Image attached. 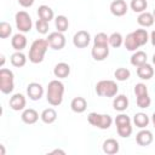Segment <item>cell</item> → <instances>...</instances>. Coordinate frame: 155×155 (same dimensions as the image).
<instances>
[{
  "label": "cell",
  "instance_id": "b9f144b4",
  "mask_svg": "<svg viewBox=\"0 0 155 155\" xmlns=\"http://www.w3.org/2000/svg\"><path fill=\"white\" fill-rule=\"evenodd\" d=\"M0 148H1V155H4V154H5V149H4V145H0Z\"/></svg>",
  "mask_w": 155,
  "mask_h": 155
},
{
  "label": "cell",
  "instance_id": "7c38bea8",
  "mask_svg": "<svg viewBox=\"0 0 155 155\" xmlns=\"http://www.w3.org/2000/svg\"><path fill=\"white\" fill-rule=\"evenodd\" d=\"M27 94L31 101H38L44 94V87L38 82H30L27 86Z\"/></svg>",
  "mask_w": 155,
  "mask_h": 155
},
{
  "label": "cell",
  "instance_id": "277c9868",
  "mask_svg": "<svg viewBox=\"0 0 155 155\" xmlns=\"http://www.w3.org/2000/svg\"><path fill=\"white\" fill-rule=\"evenodd\" d=\"M88 122L101 130H107L113 124V119L110 115L108 114H97V113H90L87 116Z\"/></svg>",
  "mask_w": 155,
  "mask_h": 155
},
{
  "label": "cell",
  "instance_id": "9c48e42d",
  "mask_svg": "<svg viewBox=\"0 0 155 155\" xmlns=\"http://www.w3.org/2000/svg\"><path fill=\"white\" fill-rule=\"evenodd\" d=\"M46 40L48 42V46L53 50H62L65 46V36L61 31H53L48 34V38Z\"/></svg>",
  "mask_w": 155,
  "mask_h": 155
},
{
  "label": "cell",
  "instance_id": "f35d334b",
  "mask_svg": "<svg viewBox=\"0 0 155 155\" xmlns=\"http://www.w3.org/2000/svg\"><path fill=\"white\" fill-rule=\"evenodd\" d=\"M51 154H62V155H64L65 151L64 150H61V149H54L53 151H51Z\"/></svg>",
  "mask_w": 155,
  "mask_h": 155
},
{
  "label": "cell",
  "instance_id": "83f0119b",
  "mask_svg": "<svg viewBox=\"0 0 155 155\" xmlns=\"http://www.w3.org/2000/svg\"><path fill=\"white\" fill-rule=\"evenodd\" d=\"M147 63V53L143 51H136L131 57V64L133 67H139Z\"/></svg>",
  "mask_w": 155,
  "mask_h": 155
},
{
  "label": "cell",
  "instance_id": "74e56055",
  "mask_svg": "<svg viewBox=\"0 0 155 155\" xmlns=\"http://www.w3.org/2000/svg\"><path fill=\"white\" fill-rule=\"evenodd\" d=\"M18 4L23 7H30L33 4H34V0H17Z\"/></svg>",
  "mask_w": 155,
  "mask_h": 155
},
{
  "label": "cell",
  "instance_id": "603a6c76",
  "mask_svg": "<svg viewBox=\"0 0 155 155\" xmlns=\"http://www.w3.org/2000/svg\"><path fill=\"white\" fill-rule=\"evenodd\" d=\"M154 21H155V18H154L153 13L147 12V11H144V12L139 13V16H138V18H137L138 24H139V25H142V27H145V28L151 27V25L154 24Z\"/></svg>",
  "mask_w": 155,
  "mask_h": 155
},
{
  "label": "cell",
  "instance_id": "ffe728a7",
  "mask_svg": "<svg viewBox=\"0 0 155 155\" xmlns=\"http://www.w3.org/2000/svg\"><path fill=\"white\" fill-rule=\"evenodd\" d=\"M70 108L74 113H78V114H81L86 110L87 108V102L84 97H75L71 103H70Z\"/></svg>",
  "mask_w": 155,
  "mask_h": 155
},
{
  "label": "cell",
  "instance_id": "484cf974",
  "mask_svg": "<svg viewBox=\"0 0 155 155\" xmlns=\"http://www.w3.org/2000/svg\"><path fill=\"white\" fill-rule=\"evenodd\" d=\"M40 117H41L42 122H45V124H52L57 119V113H56V110L53 108H47V109H45L41 113Z\"/></svg>",
  "mask_w": 155,
  "mask_h": 155
},
{
  "label": "cell",
  "instance_id": "9a60e30c",
  "mask_svg": "<svg viewBox=\"0 0 155 155\" xmlns=\"http://www.w3.org/2000/svg\"><path fill=\"white\" fill-rule=\"evenodd\" d=\"M27 104V101H25V97L21 93H16L13 94L11 98H10V108L15 111H19V110H23L24 107Z\"/></svg>",
  "mask_w": 155,
  "mask_h": 155
},
{
  "label": "cell",
  "instance_id": "d590c367",
  "mask_svg": "<svg viewBox=\"0 0 155 155\" xmlns=\"http://www.w3.org/2000/svg\"><path fill=\"white\" fill-rule=\"evenodd\" d=\"M93 44L96 45H109V36L105 33H98L96 34L93 39Z\"/></svg>",
  "mask_w": 155,
  "mask_h": 155
},
{
  "label": "cell",
  "instance_id": "f1b7e54d",
  "mask_svg": "<svg viewBox=\"0 0 155 155\" xmlns=\"http://www.w3.org/2000/svg\"><path fill=\"white\" fill-rule=\"evenodd\" d=\"M149 116L145 114V113H137L136 115H134V117H133V122H134V125L137 126V127H139V128H144V127H147L148 125H149Z\"/></svg>",
  "mask_w": 155,
  "mask_h": 155
},
{
  "label": "cell",
  "instance_id": "e575fe53",
  "mask_svg": "<svg viewBox=\"0 0 155 155\" xmlns=\"http://www.w3.org/2000/svg\"><path fill=\"white\" fill-rule=\"evenodd\" d=\"M12 33V27L7 22H1L0 23V38L1 39H7Z\"/></svg>",
  "mask_w": 155,
  "mask_h": 155
},
{
  "label": "cell",
  "instance_id": "4dcf8cb0",
  "mask_svg": "<svg viewBox=\"0 0 155 155\" xmlns=\"http://www.w3.org/2000/svg\"><path fill=\"white\" fill-rule=\"evenodd\" d=\"M69 27V22H68V18L63 15L61 16H57L56 17V28H57V31H61V33H64Z\"/></svg>",
  "mask_w": 155,
  "mask_h": 155
},
{
  "label": "cell",
  "instance_id": "8d00e7d4",
  "mask_svg": "<svg viewBox=\"0 0 155 155\" xmlns=\"http://www.w3.org/2000/svg\"><path fill=\"white\" fill-rule=\"evenodd\" d=\"M35 27H36L38 33H40V34H46L48 31V22L47 21H44L41 18L36 21Z\"/></svg>",
  "mask_w": 155,
  "mask_h": 155
},
{
  "label": "cell",
  "instance_id": "d4e9b609",
  "mask_svg": "<svg viewBox=\"0 0 155 155\" xmlns=\"http://www.w3.org/2000/svg\"><path fill=\"white\" fill-rule=\"evenodd\" d=\"M10 61H11V64H12L13 67L22 68V67H24L25 63H27V57H25V54L22 53L21 51H16V52L11 56Z\"/></svg>",
  "mask_w": 155,
  "mask_h": 155
},
{
  "label": "cell",
  "instance_id": "2e32d148",
  "mask_svg": "<svg viewBox=\"0 0 155 155\" xmlns=\"http://www.w3.org/2000/svg\"><path fill=\"white\" fill-rule=\"evenodd\" d=\"M137 75L142 80H149L154 75V68L150 64L144 63V64L137 67Z\"/></svg>",
  "mask_w": 155,
  "mask_h": 155
},
{
  "label": "cell",
  "instance_id": "60d3db41",
  "mask_svg": "<svg viewBox=\"0 0 155 155\" xmlns=\"http://www.w3.org/2000/svg\"><path fill=\"white\" fill-rule=\"evenodd\" d=\"M4 63H5V57H4V56H1V67L4 65Z\"/></svg>",
  "mask_w": 155,
  "mask_h": 155
},
{
  "label": "cell",
  "instance_id": "30bf717a",
  "mask_svg": "<svg viewBox=\"0 0 155 155\" xmlns=\"http://www.w3.org/2000/svg\"><path fill=\"white\" fill-rule=\"evenodd\" d=\"M90 41H91V36H90V33L86 30H79L78 33H75V35L73 38V44L78 48L87 47Z\"/></svg>",
  "mask_w": 155,
  "mask_h": 155
},
{
  "label": "cell",
  "instance_id": "ba28073f",
  "mask_svg": "<svg viewBox=\"0 0 155 155\" xmlns=\"http://www.w3.org/2000/svg\"><path fill=\"white\" fill-rule=\"evenodd\" d=\"M15 21H16V27L19 30V33L30 31L33 27V22H31V17L29 16V13H27L25 11H19L16 13Z\"/></svg>",
  "mask_w": 155,
  "mask_h": 155
},
{
  "label": "cell",
  "instance_id": "4fadbf2b",
  "mask_svg": "<svg viewBox=\"0 0 155 155\" xmlns=\"http://www.w3.org/2000/svg\"><path fill=\"white\" fill-rule=\"evenodd\" d=\"M153 140H154V136H153V133L149 130H142L136 136V142L140 147L150 145L153 143Z\"/></svg>",
  "mask_w": 155,
  "mask_h": 155
},
{
  "label": "cell",
  "instance_id": "1f68e13d",
  "mask_svg": "<svg viewBox=\"0 0 155 155\" xmlns=\"http://www.w3.org/2000/svg\"><path fill=\"white\" fill-rule=\"evenodd\" d=\"M133 35L136 36V39H137V41H138L139 46L145 45V44L148 42V40H149L148 31H147L145 29H137V30H134V31H133Z\"/></svg>",
  "mask_w": 155,
  "mask_h": 155
},
{
  "label": "cell",
  "instance_id": "d6986e66",
  "mask_svg": "<svg viewBox=\"0 0 155 155\" xmlns=\"http://www.w3.org/2000/svg\"><path fill=\"white\" fill-rule=\"evenodd\" d=\"M11 45L12 47L16 50V51H22L27 46V38L22 34V33H18V34H15L11 39Z\"/></svg>",
  "mask_w": 155,
  "mask_h": 155
},
{
  "label": "cell",
  "instance_id": "5bb4252c",
  "mask_svg": "<svg viewBox=\"0 0 155 155\" xmlns=\"http://www.w3.org/2000/svg\"><path fill=\"white\" fill-rule=\"evenodd\" d=\"M110 12L116 17H121V16L126 15V12H127L126 1L125 0H114L110 4Z\"/></svg>",
  "mask_w": 155,
  "mask_h": 155
},
{
  "label": "cell",
  "instance_id": "3957f363",
  "mask_svg": "<svg viewBox=\"0 0 155 155\" xmlns=\"http://www.w3.org/2000/svg\"><path fill=\"white\" fill-rule=\"evenodd\" d=\"M119 87L113 80H101L96 85V93L101 97H115Z\"/></svg>",
  "mask_w": 155,
  "mask_h": 155
},
{
  "label": "cell",
  "instance_id": "6da1fadb",
  "mask_svg": "<svg viewBox=\"0 0 155 155\" xmlns=\"http://www.w3.org/2000/svg\"><path fill=\"white\" fill-rule=\"evenodd\" d=\"M64 85L59 80H52L47 85L46 99L52 107H57L63 102Z\"/></svg>",
  "mask_w": 155,
  "mask_h": 155
},
{
  "label": "cell",
  "instance_id": "ee69618b",
  "mask_svg": "<svg viewBox=\"0 0 155 155\" xmlns=\"http://www.w3.org/2000/svg\"><path fill=\"white\" fill-rule=\"evenodd\" d=\"M153 16H154V18H155V8H154V12H153Z\"/></svg>",
  "mask_w": 155,
  "mask_h": 155
},
{
  "label": "cell",
  "instance_id": "5b68a950",
  "mask_svg": "<svg viewBox=\"0 0 155 155\" xmlns=\"http://www.w3.org/2000/svg\"><path fill=\"white\" fill-rule=\"evenodd\" d=\"M117 134L122 138H128L132 133V126H131V119L126 114H120L115 119Z\"/></svg>",
  "mask_w": 155,
  "mask_h": 155
},
{
  "label": "cell",
  "instance_id": "cb8c5ba5",
  "mask_svg": "<svg viewBox=\"0 0 155 155\" xmlns=\"http://www.w3.org/2000/svg\"><path fill=\"white\" fill-rule=\"evenodd\" d=\"M38 16H39V18L50 22L51 19H53L54 13H53V10H52L50 6H47V5H41V6H39V8H38Z\"/></svg>",
  "mask_w": 155,
  "mask_h": 155
},
{
  "label": "cell",
  "instance_id": "d6a6232c",
  "mask_svg": "<svg viewBox=\"0 0 155 155\" xmlns=\"http://www.w3.org/2000/svg\"><path fill=\"white\" fill-rule=\"evenodd\" d=\"M122 42H124V38H122V35L120 33H113L109 36V45L111 47L117 48V47H120L122 45Z\"/></svg>",
  "mask_w": 155,
  "mask_h": 155
},
{
  "label": "cell",
  "instance_id": "7bdbcfd3",
  "mask_svg": "<svg viewBox=\"0 0 155 155\" xmlns=\"http://www.w3.org/2000/svg\"><path fill=\"white\" fill-rule=\"evenodd\" d=\"M153 63L155 64V53H154V56H153Z\"/></svg>",
  "mask_w": 155,
  "mask_h": 155
},
{
  "label": "cell",
  "instance_id": "7a4b0ae2",
  "mask_svg": "<svg viewBox=\"0 0 155 155\" xmlns=\"http://www.w3.org/2000/svg\"><path fill=\"white\" fill-rule=\"evenodd\" d=\"M48 42L46 39H36L33 41L30 50H29V61L34 64L41 63L48 48Z\"/></svg>",
  "mask_w": 155,
  "mask_h": 155
},
{
  "label": "cell",
  "instance_id": "7402d4cb",
  "mask_svg": "<svg viewBox=\"0 0 155 155\" xmlns=\"http://www.w3.org/2000/svg\"><path fill=\"white\" fill-rule=\"evenodd\" d=\"M113 107L116 111H124L128 107V98L125 94H119L113 101Z\"/></svg>",
  "mask_w": 155,
  "mask_h": 155
},
{
  "label": "cell",
  "instance_id": "4316f807",
  "mask_svg": "<svg viewBox=\"0 0 155 155\" xmlns=\"http://www.w3.org/2000/svg\"><path fill=\"white\" fill-rule=\"evenodd\" d=\"M124 44H125V47L128 51H136L138 47H140L138 41H137V39H136V36L133 35V31L126 35V38L124 40Z\"/></svg>",
  "mask_w": 155,
  "mask_h": 155
},
{
  "label": "cell",
  "instance_id": "52a82bcc",
  "mask_svg": "<svg viewBox=\"0 0 155 155\" xmlns=\"http://www.w3.org/2000/svg\"><path fill=\"white\" fill-rule=\"evenodd\" d=\"M134 93H136V97H137V105L142 109H147L149 108L150 103H151V99L149 97V93H148V88L144 84L139 82L134 86Z\"/></svg>",
  "mask_w": 155,
  "mask_h": 155
},
{
  "label": "cell",
  "instance_id": "8fae6325",
  "mask_svg": "<svg viewBox=\"0 0 155 155\" xmlns=\"http://www.w3.org/2000/svg\"><path fill=\"white\" fill-rule=\"evenodd\" d=\"M91 54L94 61H104L109 56V45H96L91 50Z\"/></svg>",
  "mask_w": 155,
  "mask_h": 155
},
{
  "label": "cell",
  "instance_id": "f546056e",
  "mask_svg": "<svg viewBox=\"0 0 155 155\" xmlns=\"http://www.w3.org/2000/svg\"><path fill=\"white\" fill-rule=\"evenodd\" d=\"M147 7H148L147 0H131V8L133 10V12L142 13L147 10Z\"/></svg>",
  "mask_w": 155,
  "mask_h": 155
},
{
  "label": "cell",
  "instance_id": "e0dca14e",
  "mask_svg": "<svg viewBox=\"0 0 155 155\" xmlns=\"http://www.w3.org/2000/svg\"><path fill=\"white\" fill-rule=\"evenodd\" d=\"M53 74L58 79H65V78H68V75L70 74V67H69V64H67L64 62L57 63L54 65V68H53Z\"/></svg>",
  "mask_w": 155,
  "mask_h": 155
},
{
  "label": "cell",
  "instance_id": "ab89813d",
  "mask_svg": "<svg viewBox=\"0 0 155 155\" xmlns=\"http://www.w3.org/2000/svg\"><path fill=\"white\" fill-rule=\"evenodd\" d=\"M151 120H153V125H154V127H155V113L153 114V116H151Z\"/></svg>",
  "mask_w": 155,
  "mask_h": 155
},
{
  "label": "cell",
  "instance_id": "8992f818",
  "mask_svg": "<svg viewBox=\"0 0 155 155\" xmlns=\"http://www.w3.org/2000/svg\"><path fill=\"white\" fill-rule=\"evenodd\" d=\"M13 73L10 69L1 68L0 69V91L5 94H8L13 91Z\"/></svg>",
  "mask_w": 155,
  "mask_h": 155
},
{
  "label": "cell",
  "instance_id": "ac0fdd59",
  "mask_svg": "<svg viewBox=\"0 0 155 155\" xmlns=\"http://www.w3.org/2000/svg\"><path fill=\"white\" fill-rule=\"evenodd\" d=\"M22 121L24 122V124H27V125H33V124H35L38 120H39V114H38V111L35 110V109H31V108H29V109H25L23 113H22Z\"/></svg>",
  "mask_w": 155,
  "mask_h": 155
},
{
  "label": "cell",
  "instance_id": "836d02e7",
  "mask_svg": "<svg viewBox=\"0 0 155 155\" xmlns=\"http://www.w3.org/2000/svg\"><path fill=\"white\" fill-rule=\"evenodd\" d=\"M114 76L119 81H125L131 76V71L127 68H117L115 70V73H114Z\"/></svg>",
  "mask_w": 155,
  "mask_h": 155
},
{
  "label": "cell",
  "instance_id": "44dd1931",
  "mask_svg": "<svg viewBox=\"0 0 155 155\" xmlns=\"http://www.w3.org/2000/svg\"><path fill=\"white\" fill-rule=\"evenodd\" d=\"M103 151L108 155H114L119 153V143L114 138H108L103 143Z\"/></svg>",
  "mask_w": 155,
  "mask_h": 155
}]
</instances>
